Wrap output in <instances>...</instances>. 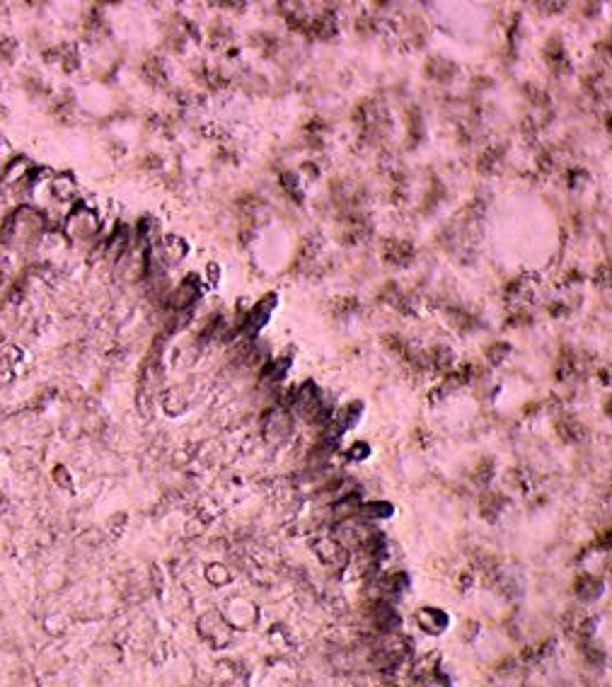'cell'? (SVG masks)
Listing matches in <instances>:
<instances>
[{
  "instance_id": "6da1fadb",
  "label": "cell",
  "mask_w": 612,
  "mask_h": 687,
  "mask_svg": "<svg viewBox=\"0 0 612 687\" xmlns=\"http://www.w3.org/2000/svg\"><path fill=\"white\" fill-rule=\"evenodd\" d=\"M63 228H66V235L73 242H87V240H92L100 233V215L92 206L78 204L68 211Z\"/></svg>"
},
{
  "instance_id": "7a4b0ae2",
  "label": "cell",
  "mask_w": 612,
  "mask_h": 687,
  "mask_svg": "<svg viewBox=\"0 0 612 687\" xmlns=\"http://www.w3.org/2000/svg\"><path fill=\"white\" fill-rule=\"evenodd\" d=\"M273 305H276V298H273V296L264 298V303H259V305L247 315V330L249 332H257L259 327L267 325V320H269V315H271Z\"/></svg>"
},
{
  "instance_id": "3957f363",
  "label": "cell",
  "mask_w": 612,
  "mask_h": 687,
  "mask_svg": "<svg viewBox=\"0 0 612 687\" xmlns=\"http://www.w3.org/2000/svg\"><path fill=\"white\" fill-rule=\"evenodd\" d=\"M17 53V42L12 37H0V63H10Z\"/></svg>"
},
{
  "instance_id": "277c9868",
  "label": "cell",
  "mask_w": 612,
  "mask_h": 687,
  "mask_svg": "<svg viewBox=\"0 0 612 687\" xmlns=\"http://www.w3.org/2000/svg\"><path fill=\"white\" fill-rule=\"evenodd\" d=\"M53 482L61 489H71V474H68L66 467H56L53 470Z\"/></svg>"
}]
</instances>
